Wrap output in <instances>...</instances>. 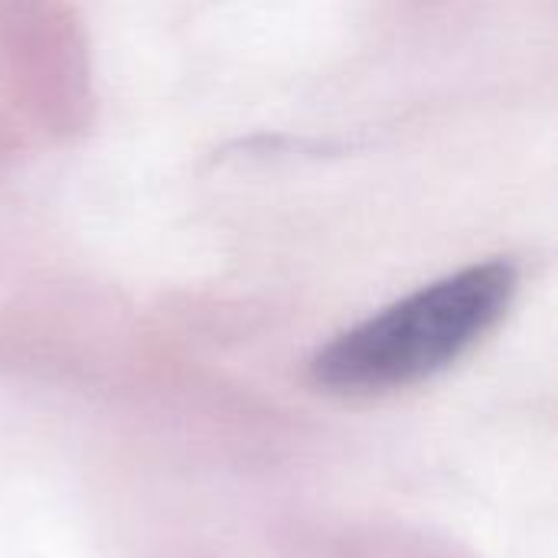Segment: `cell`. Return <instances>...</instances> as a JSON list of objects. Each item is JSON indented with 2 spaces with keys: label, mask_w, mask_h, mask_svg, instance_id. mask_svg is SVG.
Instances as JSON below:
<instances>
[{
  "label": "cell",
  "mask_w": 558,
  "mask_h": 558,
  "mask_svg": "<svg viewBox=\"0 0 558 558\" xmlns=\"http://www.w3.org/2000/svg\"><path fill=\"white\" fill-rule=\"evenodd\" d=\"M517 268L504 258L445 275L333 337L311 376L333 396H379L422 383L477 347L517 298Z\"/></svg>",
  "instance_id": "6da1fadb"
}]
</instances>
